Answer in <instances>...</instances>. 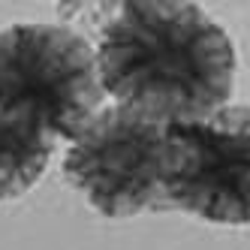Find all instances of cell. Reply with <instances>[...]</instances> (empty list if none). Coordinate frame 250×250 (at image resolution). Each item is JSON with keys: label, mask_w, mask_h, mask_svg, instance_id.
Masks as SVG:
<instances>
[{"label": "cell", "mask_w": 250, "mask_h": 250, "mask_svg": "<svg viewBox=\"0 0 250 250\" xmlns=\"http://www.w3.org/2000/svg\"><path fill=\"white\" fill-rule=\"evenodd\" d=\"M163 130L127 105L109 103L73 136L63 178L103 217L169 211L163 196Z\"/></svg>", "instance_id": "4"}, {"label": "cell", "mask_w": 250, "mask_h": 250, "mask_svg": "<svg viewBox=\"0 0 250 250\" xmlns=\"http://www.w3.org/2000/svg\"><path fill=\"white\" fill-rule=\"evenodd\" d=\"M58 139L27 118L0 115V202L19 199L45 175Z\"/></svg>", "instance_id": "5"}, {"label": "cell", "mask_w": 250, "mask_h": 250, "mask_svg": "<svg viewBox=\"0 0 250 250\" xmlns=\"http://www.w3.org/2000/svg\"><path fill=\"white\" fill-rule=\"evenodd\" d=\"M163 196L169 211L205 223L250 226V105L166 124Z\"/></svg>", "instance_id": "3"}, {"label": "cell", "mask_w": 250, "mask_h": 250, "mask_svg": "<svg viewBox=\"0 0 250 250\" xmlns=\"http://www.w3.org/2000/svg\"><path fill=\"white\" fill-rule=\"evenodd\" d=\"M103 105L97 51L76 27H0V115L27 118L58 142H73Z\"/></svg>", "instance_id": "2"}, {"label": "cell", "mask_w": 250, "mask_h": 250, "mask_svg": "<svg viewBox=\"0 0 250 250\" xmlns=\"http://www.w3.org/2000/svg\"><path fill=\"white\" fill-rule=\"evenodd\" d=\"M94 51L105 97L157 124L208 118L235 94V42L196 3H121Z\"/></svg>", "instance_id": "1"}]
</instances>
